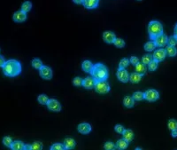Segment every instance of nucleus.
I'll list each match as a JSON object with an SVG mask.
<instances>
[{
    "mask_svg": "<svg viewBox=\"0 0 177 150\" xmlns=\"http://www.w3.org/2000/svg\"><path fill=\"white\" fill-rule=\"evenodd\" d=\"M99 0H82V4L86 9H94L98 5Z\"/></svg>",
    "mask_w": 177,
    "mask_h": 150,
    "instance_id": "nucleus-15",
    "label": "nucleus"
},
{
    "mask_svg": "<svg viewBox=\"0 0 177 150\" xmlns=\"http://www.w3.org/2000/svg\"><path fill=\"white\" fill-rule=\"evenodd\" d=\"M73 3H75V4H82V0H73Z\"/></svg>",
    "mask_w": 177,
    "mask_h": 150,
    "instance_id": "nucleus-46",
    "label": "nucleus"
},
{
    "mask_svg": "<svg viewBox=\"0 0 177 150\" xmlns=\"http://www.w3.org/2000/svg\"><path fill=\"white\" fill-rule=\"evenodd\" d=\"M152 59H153V56L152 55H150V54H145L142 58V63H143L144 65H148Z\"/></svg>",
    "mask_w": 177,
    "mask_h": 150,
    "instance_id": "nucleus-32",
    "label": "nucleus"
},
{
    "mask_svg": "<svg viewBox=\"0 0 177 150\" xmlns=\"http://www.w3.org/2000/svg\"><path fill=\"white\" fill-rule=\"evenodd\" d=\"M134 104H135V100H134V99H133L132 97H130V96H126V97L124 98V99H123V105H124L126 107L130 108V107H132L134 106Z\"/></svg>",
    "mask_w": 177,
    "mask_h": 150,
    "instance_id": "nucleus-21",
    "label": "nucleus"
},
{
    "mask_svg": "<svg viewBox=\"0 0 177 150\" xmlns=\"http://www.w3.org/2000/svg\"><path fill=\"white\" fill-rule=\"evenodd\" d=\"M96 83V80L91 76V77H86L85 79L82 80V86L85 89H93Z\"/></svg>",
    "mask_w": 177,
    "mask_h": 150,
    "instance_id": "nucleus-13",
    "label": "nucleus"
},
{
    "mask_svg": "<svg viewBox=\"0 0 177 150\" xmlns=\"http://www.w3.org/2000/svg\"><path fill=\"white\" fill-rule=\"evenodd\" d=\"M93 66H94V64H92L91 61H89V60H84L82 62V64H81V68H82V70L84 72L90 73L91 70H92V68H93Z\"/></svg>",
    "mask_w": 177,
    "mask_h": 150,
    "instance_id": "nucleus-17",
    "label": "nucleus"
},
{
    "mask_svg": "<svg viewBox=\"0 0 177 150\" xmlns=\"http://www.w3.org/2000/svg\"><path fill=\"white\" fill-rule=\"evenodd\" d=\"M114 130H115V131L117 132V133H121L122 134V132L124 131V127L122 126V125H120V124H117V125H115V127H114Z\"/></svg>",
    "mask_w": 177,
    "mask_h": 150,
    "instance_id": "nucleus-41",
    "label": "nucleus"
},
{
    "mask_svg": "<svg viewBox=\"0 0 177 150\" xmlns=\"http://www.w3.org/2000/svg\"><path fill=\"white\" fill-rule=\"evenodd\" d=\"M37 100H38V102H39L40 104H42V105H46L47 102H48V100H49V99H48V97H47L46 95L41 94V95H39V96L37 97Z\"/></svg>",
    "mask_w": 177,
    "mask_h": 150,
    "instance_id": "nucleus-33",
    "label": "nucleus"
},
{
    "mask_svg": "<svg viewBox=\"0 0 177 150\" xmlns=\"http://www.w3.org/2000/svg\"><path fill=\"white\" fill-rule=\"evenodd\" d=\"M142 76L140 74L135 72V73H132L130 75H129V81L133 83H139L142 79Z\"/></svg>",
    "mask_w": 177,
    "mask_h": 150,
    "instance_id": "nucleus-23",
    "label": "nucleus"
},
{
    "mask_svg": "<svg viewBox=\"0 0 177 150\" xmlns=\"http://www.w3.org/2000/svg\"><path fill=\"white\" fill-rule=\"evenodd\" d=\"M113 43H114V45L116 46V47H118V48H122V47H124L125 46V42H124V40L123 39H121V38H115V40H114V42H113Z\"/></svg>",
    "mask_w": 177,
    "mask_h": 150,
    "instance_id": "nucleus-34",
    "label": "nucleus"
},
{
    "mask_svg": "<svg viewBox=\"0 0 177 150\" xmlns=\"http://www.w3.org/2000/svg\"><path fill=\"white\" fill-rule=\"evenodd\" d=\"M32 9V3L30 1H25L21 5V10L25 12H29Z\"/></svg>",
    "mask_w": 177,
    "mask_h": 150,
    "instance_id": "nucleus-27",
    "label": "nucleus"
},
{
    "mask_svg": "<svg viewBox=\"0 0 177 150\" xmlns=\"http://www.w3.org/2000/svg\"><path fill=\"white\" fill-rule=\"evenodd\" d=\"M127 145H128V142L127 140H125L124 138L122 139H119L116 143V148H119V149H126L127 147Z\"/></svg>",
    "mask_w": 177,
    "mask_h": 150,
    "instance_id": "nucleus-24",
    "label": "nucleus"
},
{
    "mask_svg": "<svg viewBox=\"0 0 177 150\" xmlns=\"http://www.w3.org/2000/svg\"><path fill=\"white\" fill-rule=\"evenodd\" d=\"M163 33V26L158 20H151L148 25V34L150 38L153 40L156 36Z\"/></svg>",
    "mask_w": 177,
    "mask_h": 150,
    "instance_id": "nucleus-3",
    "label": "nucleus"
},
{
    "mask_svg": "<svg viewBox=\"0 0 177 150\" xmlns=\"http://www.w3.org/2000/svg\"><path fill=\"white\" fill-rule=\"evenodd\" d=\"M42 149V144L40 141H35L30 145V150H41Z\"/></svg>",
    "mask_w": 177,
    "mask_h": 150,
    "instance_id": "nucleus-30",
    "label": "nucleus"
},
{
    "mask_svg": "<svg viewBox=\"0 0 177 150\" xmlns=\"http://www.w3.org/2000/svg\"><path fill=\"white\" fill-rule=\"evenodd\" d=\"M169 130H177V121L174 119H170L167 124Z\"/></svg>",
    "mask_w": 177,
    "mask_h": 150,
    "instance_id": "nucleus-31",
    "label": "nucleus"
},
{
    "mask_svg": "<svg viewBox=\"0 0 177 150\" xmlns=\"http://www.w3.org/2000/svg\"><path fill=\"white\" fill-rule=\"evenodd\" d=\"M65 149V146L61 143H55L50 146V150H63Z\"/></svg>",
    "mask_w": 177,
    "mask_h": 150,
    "instance_id": "nucleus-38",
    "label": "nucleus"
},
{
    "mask_svg": "<svg viewBox=\"0 0 177 150\" xmlns=\"http://www.w3.org/2000/svg\"><path fill=\"white\" fill-rule=\"evenodd\" d=\"M22 70L21 64L19 61L16 59H9L5 61L3 67V72L6 76L9 77H15L20 74Z\"/></svg>",
    "mask_w": 177,
    "mask_h": 150,
    "instance_id": "nucleus-1",
    "label": "nucleus"
},
{
    "mask_svg": "<svg viewBox=\"0 0 177 150\" xmlns=\"http://www.w3.org/2000/svg\"><path fill=\"white\" fill-rule=\"evenodd\" d=\"M137 1H142V0H137Z\"/></svg>",
    "mask_w": 177,
    "mask_h": 150,
    "instance_id": "nucleus-48",
    "label": "nucleus"
},
{
    "mask_svg": "<svg viewBox=\"0 0 177 150\" xmlns=\"http://www.w3.org/2000/svg\"><path fill=\"white\" fill-rule=\"evenodd\" d=\"M94 89L99 94H105L110 91V84L106 80L102 81H96Z\"/></svg>",
    "mask_w": 177,
    "mask_h": 150,
    "instance_id": "nucleus-4",
    "label": "nucleus"
},
{
    "mask_svg": "<svg viewBox=\"0 0 177 150\" xmlns=\"http://www.w3.org/2000/svg\"><path fill=\"white\" fill-rule=\"evenodd\" d=\"M158 61L156 59H152L149 64H148V68L150 71H155L158 68Z\"/></svg>",
    "mask_w": 177,
    "mask_h": 150,
    "instance_id": "nucleus-29",
    "label": "nucleus"
},
{
    "mask_svg": "<svg viewBox=\"0 0 177 150\" xmlns=\"http://www.w3.org/2000/svg\"><path fill=\"white\" fill-rule=\"evenodd\" d=\"M117 77L122 83H127L129 81V75L125 68H119L117 70Z\"/></svg>",
    "mask_w": 177,
    "mask_h": 150,
    "instance_id": "nucleus-9",
    "label": "nucleus"
},
{
    "mask_svg": "<svg viewBox=\"0 0 177 150\" xmlns=\"http://www.w3.org/2000/svg\"><path fill=\"white\" fill-rule=\"evenodd\" d=\"M129 59L124 58L122 59H120L119 63V68H126L128 65H129Z\"/></svg>",
    "mask_w": 177,
    "mask_h": 150,
    "instance_id": "nucleus-35",
    "label": "nucleus"
},
{
    "mask_svg": "<svg viewBox=\"0 0 177 150\" xmlns=\"http://www.w3.org/2000/svg\"><path fill=\"white\" fill-rule=\"evenodd\" d=\"M165 52L169 57H174L177 54V49L175 48V46L167 45L165 48Z\"/></svg>",
    "mask_w": 177,
    "mask_h": 150,
    "instance_id": "nucleus-22",
    "label": "nucleus"
},
{
    "mask_svg": "<svg viewBox=\"0 0 177 150\" xmlns=\"http://www.w3.org/2000/svg\"><path fill=\"white\" fill-rule=\"evenodd\" d=\"M174 36H176V38H177V23L175 24V26H174Z\"/></svg>",
    "mask_w": 177,
    "mask_h": 150,
    "instance_id": "nucleus-45",
    "label": "nucleus"
},
{
    "mask_svg": "<svg viewBox=\"0 0 177 150\" xmlns=\"http://www.w3.org/2000/svg\"><path fill=\"white\" fill-rule=\"evenodd\" d=\"M63 145L65 146V149H72L75 146V141L72 138H65Z\"/></svg>",
    "mask_w": 177,
    "mask_h": 150,
    "instance_id": "nucleus-18",
    "label": "nucleus"
},
{
    "mask_svg": "<svg viewBox=\"0 0 177 150\" xmlns=\"http://www.w3.org/2000/svg\"><path fill=\"white\" fill-rule=\"evenodd\" d=\"M167 44L172 46H175L177 44V38L174 35L167 38Z\"/></svg>",
    "mask_w": 177,
    "mask_h": 150,
    "instance_id": "nucleus-36",
    "label": "nucleus"
},
{
    "mask_svg": "<svg viewBox=\"0 0 177 150\" xmlns=\"http://www.w3.org/2000/svg\"><path fill=\"white\" fill-rule=\"evenodd\" d=\"M92 77L96 81L106 80L108 78V69L102 63H96L93 66V68L90 72Z\"/></svg>",
    "mask_w": 177,
    "mask_h": 150,
    "instance_id": "nucleus-2",
    "label": "nucleus"
},
{
    "mask_svg": "<svg viewBox=\"0 0 177 150\" xmlns=\"http://www.w3.org/2000/svg\"><path fill=\"white\" fill-rule=\"evenodd\" d=\"M46 105H47V107H48L50 110H51V111L58 112V111L61 110V105H60V103H59L57 99H49Z\"/></svg>",
    "mask_w": 177,
    "mask_h": 150,
    "instance_id": "nucleus-7",
    "label": "nucleus"
},
{
    "mask_svg": "<svg viewBox=\"0 0 177 150\" xmlns=\"http://www.w3.org/2000/svg\"><path fill=\"white\" fill-rule=\"evenodd\" d=\"M12 19L15 22H23L27 20V12H23L22 10L17 11L13 13Z\"/></svg>",
    "mask_w": 177,
    "mask_h": 150,
    "instance_id": "nucleus-10",
    "label": "nucleus"
},
{
    "mask_svg": "<svg viewBox=\"0 0 177 150\" xmlns=\"http://www.w3.org/2000/svg\"><path fill=\"white\" fill-rule=\"evenodd\" d=\"M104 147L105 150H113V149L116 148V146H115L112 142H110V141H109V142H106V143L104 144Z\"/></svg>",
    "mask_w": 177,
    "mask_h": 150,
    "instance_id": "nucleus-39",
    "label": "nucleus"
},
{
    "mask_svg": "<svg viewBox=\"0 0 177 150\" xmlns=\"http://www.w3.org/2000/svg\"><path fill=\"white\" fill-rule=\"evenodd\" d=\"M73 83L74 86H80L82 84V79L81 77H75L73 80Z\"/></svg>",
    "mask_w": 177,
    "mask_h": 150,
    "instance_id": "nucleus-40",
    "label": "nucleus"
},
{
    "mask_svg": "<svg viewBox=\"0 0 177 150\" xmlns=\"http://www.w3.org/2000/svg\"><path fill=\"white\" fill-rule=\"evenodd\" d=\"M31 65H32V67H33L34 68H35V69H40V68L43 66L42 60L39 59H37V58H35V59L32 60Z\"/></svg>",
    "mask_w": 177,
    "mask_h": 150,
    "instance_id": "nucleus-26",
    "label": "nucleus"
},
{
    "mask_svg": "<svg viewBox=\"0 0 177 150\" xmlns=\"http://www.w3.org/2000/svg\"><path fill=\"white\" fill-rule=\"evenodd\" d=\"M132 98L134 99L135 101H141L144 99V93L142 92V91H135L133 94Z\"/></svg>",
    "mask_w": 177,
    "mask_h": 150,
    "instance_id": "nucleus-28",
    "label": "nucleus"
},
{
    "mask_svg": "<svg viewBox=\"0 0 177 150\" xmlns=\"http://www.w3.org/2000/svg\"><path fill=\"white\" fill-rule=\"evenodd\" d=\"M153 59L158 60V61H162L165 59V56H166V52H165V50L162 49V48H159L156 51H154L153 52Z\"/></svg>",
    "mask_w": 177,
    "mask_h": 150,
    "instance_id": "nucleus-11",
    "label": "nucleus"
},
{
    "mask_svg": "<svg viewBox=\"0 0 177 150\" xmlns=\"http://www.w3.org/2000/svg\"><path fill=\"white\" fill-rule=\"evenodd\" d=\"M24 146H25V145L22 141L16 140V141H12L11 148L13 150H22V149H24Z\"/></svg>",
    "mask_w": 177,
    "mask_h": 150,
    "instance_id": "nucleus-19",
    "label": "nucleus"
},
{
    "mask_svg": "<svg viewBox=\"0 0 177 150\" xmlns=\"http://www.w3.org/2000/svg\"><path fill=\"white\" fill-rule=\"evenodd\" d=\"M158 98H159V93L158 92V91L154 89H150L144 92V99L147 101L153 102V101H156Z\"/></svg>",
    "mask_w": 177,
    "mask_h": 150,
    "instance_id": "nucleus-5",
    "label": "nucleus"
},
{
    "mask_svg": "<svg viewBox=\"0 0 177 150\" xmlns=\"http://www.w3.org/2000/svg\"><path fill=\"white\" fill-rule=\"evenodd\" d=\"M4 63H5V60H4V56L0 55V67H4Z\"/></svg>",
    "mask_w": 177,
    "mask_h": 150,
    "instance_id": "nucleus-43",
    "label": "nucleus"
},
{
    "mask_svg": "<svg viewBox=\"0 0 177 150\" xmlns=\"http://www.w3.org/2000/svg\"><path fill=\"white\" fill-rule=\"evenodd\" d=\"M135 72H136V73L140 74L141 75H143L146 74L147 67H146V66H145L143 63H140V62H138V63L135 64Z\"/></svg>",
    "mask_w": 177,
    "mask_h": 150,
    "instance_id": "nucleus-16",
    "label": "nucleus"
},
{
    "mask_svg": "<svg viewBox=\"0 0 177 150\" xmlns=\"http://www.w3.org/2000/svg\"><path fill=\"white\" fill-rule=\"evenodd\" d=\"M122 136H123V138L125 140L129 142L134 138V132L131 130H124V131L122 132Z\"/></svg>",
    "mask_w": 177,
    "mask_h": 150,
    "instance_id": "nucleus-20",
    "label": "nucleus"
},
{
    "mask_svg": "<svg viewBox=\"0 0 177 150\" xmlns=\"http://www.w3.org/2000/svg\"><path fill=\"white\" fill-rule=\"evenodd\" d=\"M24 149H30V145H25Z\"/></svg>",
    "mask_w": 177,
    "mask_h": 150,
    "instance_id": "nucleus-47",
    "label": "nucleus"
},
{
    "mask_svg": "<svg viewBox=\"0 0 177 150\" xmlns=\"http://www.w3.org/2000/svg\"><path fill=\"white\" fill-rule=\"evenodd\" d=\"M167 38H168V37H167L165 34L162 33L161 35L156 36V37L153 39V41H154L156 46H158V47H163V46H165V45H166V43H167Z\"/></svg>",
    "mask_w": 177,
    "mask_h": 150,
    "instance_id": "nucleus-8",
    "label": "nucleus"
},
{
    "mask_svg": "<svg viewBox=\"0 0 177 150\" xmlns=\"http://www.w3.org/2000/svg\"><path fill=\"white\" fill-rule=\"evenodd\" d=\"M78 131L81 134H88L91 131V126L90 124L87 122H81L78 125Z\"/></svg>",
    "mask_w": 177,
    "mask_h": 150,
    "instance_id": "nucleus-14",
    "label": "nucleus"
},
{
    "mask_svg": "<svg viewBox=\"0 0 177 150\" xmlns=\"http://www.w3.org/2000/svg\"><path fill=\"white\" fill-rule=\"evenodd\" d=\"M171 131H172V137L176 138L177 137V130H171Z\"/></svg>",
    "mask_w": 177,
    "mask_h": 150,
    "instance_id": "nucleus-44",
    "label": "nucleus"
},
{
    "mask_svg": "<svg viewBox=\"0 0 177 150\" xmlns=\"http://www.w3.org/2000/svg\"><path fill=\"white\" fill-rule=\"evenodd\" d=\"M39 74H40L41 77L45 80H50L52 77V70L48 66H42L39 69Z\"/></svg>",
    "mask_w": 177,
    "mask_h": 150,
    "instance_id": "nucleus-6",
    "label": "nucleus"
},
{
    "mask_svg": "<svg viewBox=\"0 0 177 150\" xmlns=\"http://www.w3.org/2000/svg\"><path fill=\"white\" fill-rule=\"evenodd\" d=\"M12 143V139L10 137L6 136V137H4V138H3V144H4L5 146H7V147H11Z\"/></svg>",
    "mask_w": 177,
    "mask_h": 150,
    "instance_id": "nucleus-37",
    "label": "nucleus"
},
{
    "mask_svg": "<svg viewBox=\"0 0 177 150\" xmlns=\"http://www.w3.org/2000/svg\"><path fill=\"white\" fill-rule=\"evenodd\" d=\"M156 47H157V46H156V44H155V43H154L153 40H152V41H149V42H147V43L144 44V49H145V51H152L155 50Z\"/></svg>",
    "mask_w": 177,
    "mask_h": 150,
    "instance_id": "nucleus-25",
    "label": "nucleus"
},
{
    "mask_svg": "<svg viewBox=\"0 0 177 150\" xmlns=\"http://www.w3.org/2000/svg\"><path fill=\"white\" fill-rule=\"evenodd\" d=\"M129 62L133 65H135L139 62V59L136 56H131L130 59H129Z\"/></svg>",
    "mask_w": 177,
    "mask_h": 150,
    "instance_id": "nucleus-42",
    "label": "nucleus"
},
{
    "mask_svg": "<svg viewBox=\"0 0 177 150\" xmlns=\"http://www.w3.org/2000/svg\"><path fill=\"white\" fill-rule=\"evenodd\" d=\"M115 38H116V36L112 31H105L103 33V39L107 43H113Z\"/></svg>",
    "mask_w": 177,
    "mask_h": 150,
    "instance_id": "nucleus-12",
    "label": "nucleus"
}]
</instances>
